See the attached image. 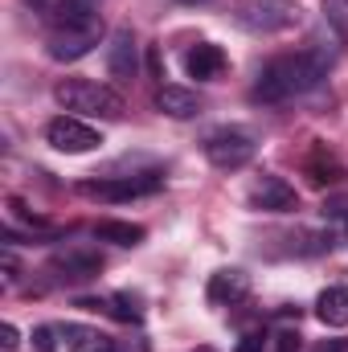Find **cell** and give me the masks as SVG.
Wrapping results in <instances>:
<instances>
[{"label": "cell", "instance_id": "17", "mask_svg": "<svg viewBox=\"0 0 348 352\" xmlns=\"http://www.w3.org/2000/svg\"><path fill=\"white\" fill-rule=\"evenodd\" d=\"M94 238L98 242H115V246H140L144 242V226H131V221H98L94 226Z\"/></svg>", "mask_w": 348, "mask_h": 352}, {"label": "cell", "instance_id": "23", "mask_svg": "<svg viewBox=\"0 0 348 352\" xmlns=\"http://www.w3.org/2000/svg\"><path fill=\"white\" fill-rule=\"evenodd\" d=\"M266 344H270V340H266V332H246V336H242V344H238V352H262Z\"/></svg>", "mask_w": 348, "mask_h": 352}, {"label": "cell", "instance_id": "1", "mask_svg": "<svg viewBox=\"0 0 348 352\" xmlns=\"http://www.w3.org/2000/svg\"><path fill=\"white\" fill-rule=\"evenodd\" d=\"M336 54L324 50L320 41L312 50H299V54H283L274 62H266L254 82V98L259 102H287V98H299V94H312L328 78Z\"/></svg>", "mask_w": 348, "mask_h": 352}, {"label": "cell", "instance_id": "12", "mask_svg": "<svg viewBox=\"0 0 348 352\" xmlns=\"http://www.w3.org/2000/svg\"><path fill=\"white\" fill-rule=\"evenodd\" d=\"M50 270H58V274H66V278H94V274L102 270V258H98L94 250H87V246H66V250L54 254Z\"/></svg>", "mask_w": 348, "mask_h": 352}, {"label": "cell", "instance_id": "11", "mask_svg": "<svg viewBox=\"0 0 348 352\" xmlns=\"http://www.w3.org/2000/svg\"><path fill=\"white\" fill-rule=\"evenodd\" d=\"M184 70H188V78H197V82H213V78H221V74H226V54H221V45H213V41H197V45L184 54Z\"/></svg>", "mask_w": 348, "mask_h": 352}, {"label": "cell", "instance_id": "28", "mask_svg": "<svg viewBox=\"0 0 348 352\" xmlns=\"http://www.w3.org/2000/svg\"><path fill=\"white\" fill-rule=\"evenodd\" d=\"M180 4H209V0H180Z\"/></svg>", "mask_w": 348, "mask_h": 352}, {"label": "cell", "instance_id": "29", "mask_svg": "<svg viewBox=\"0 0 348 352\" xmlns=\"http://www.w3.org/2000/svg\"><path fill=\"white\" fill-rule=\"evenodd\" d=\"M197 352H213V349H197Z\"/></svg>", "mask_w": 348, "mask_h": 352}, {"label": "cell", "instance_id": "6", "mask_svg": "<svg viewBox=\"0 0 348 352\" xmlns=\"http://www.w3.org/2000/svg\"><path fill=\"white\" fill-rule=\"evenodd\" d=\"M98 41H102V16L87 21V25H54L45 50H50L54 62H78V58H87Z\"/></svg>", "mask_w": 348, "mask_h": 352}, {"label": "cell", "instance_id": "21", "mask_svg": "<svg viewBox=\"0 0 348 352\" xmlns=\"http://www.w3.org/2000/svg\"><path fill=\"white\" fill-rule=\"evenodd\" d=\"M295 349H299V332L295 328H279L270 336V352H295Z\"/></svg>", "mask_w": 348, "mask_h": 352}, {"label": "cell", "instance_id": "2", "mask_svg": "<svg viewBox=\"0 0 348 352\" xmlns=\"http://www.w3.org/2000/svg\"><path fill=\"white\" fill-rule=\"evenodd\" d=\"M54 98L62 111L70 115H87V119H123L127 102L119 90H111L107 82H94V78H62L54 87Z\"/></svg>", "mask_w": 348, "mask_h": 352}, {"label": "cell", "instance_id": "25", "mask_svg": "<svg viewBox=\"0 0 348 352\" xmlns=\"http://www.w3.org/2000/svg\"><path fill=\"white\" fill-rule=\"evenodd\" d=\"M25 4H29V8H33V12H45V16H50V12H54V0H25Z\"/></svg>", "mask_w": 348, "mask_h": 352}, {"label": "cell", "instance_id": "7", "mask_svg": "<svg viewBox=\"0 0 348 352\" xmlns=\"http://www.w3.org/2000/svg\"><path fill=\"white\" fill-rule=\"evenodd\" d=\"M45 144L66 152V156H83V152H94L102 144V135H98V127H90L78 115H58L45 123Z\"/></svg>", "mask_w": 348, "mask_h": 352}, {"label": "cell", "instance_id": "14", "mask_svg": "<svg viewBox=\"0 0 348 352\" xmlns=\"http://www.w3.org/2000/svg\"><path fill=\"white\" fill-rule=\"evenodd\" d=\"M62 336H66V352H119V344H115L107 332H98V328L66 324V328H62Z\"/></svg>", "mask_w": 348, "mask_h": 352}, {"label": "cell", "instance_id": "26", "mask_svg": "<svg viewBox=\"0 0 348 352\" xmlns=\"http://www.w3.org/2000/svg\"><path fill=\"white\" fill-rule=\"evenodd\" d=\"M340 349H345V344H340V340H332V344H320L316 352H340Z\"/></svg>", "mask_w": 348, "mask_h": 352}, {"label": "cell", "instance_id": "4", "mask_svg": "<svg viewBox=\"0 0 348 352\" xmlns=\"http://www.w3.org/2000/svg\"><path fill=\"white\" fill-rule=\"evenodd\" d=\"M164 184L160 173H131V176H98V180H83L78 192L90 201H131V197H148Z\"/></svg>", "mask_w": 348, "mask_h": 352}, {"label": "cell", "instance_id": "9", "mask_svg": "<svg viewBox=\"0 0 348 352\" xmlns=\"http://www.w3.org/2000/svg\"><path fill=\"white\" fill-rule=\"evenodd\" d=\"M107 74L115 82H131L140 74V45H135V33L131 29H115L111 33V45H107Z\"/></svg>", "mask_w": 348, "mask_h": 352}, {"label": "cell", "instance_id": "27", "mask_svg": "<svg viewBox=\"0 0 348 352\" xmlns=\"http://www.w3.org/2000/svg\"><path fill=\"white\" fill-rule=\"evenodd\" d=\"M78 4H90V8H98V4H102V0H78Z\"/></svg>", "mask_w": 348, "mask_h": 352}, {"label": "cell", "instance_id": "13", "mask_svg": "<svg viewBox=\"0 0 348 352\" xmlns=\"http://www.w3.org/2000/svg\"><path fill=\"white\" fill-rule=\"evenodd\" d=\"M156 111L168 119H193V115H201V94L184 87H160L156 90Z\"/></svg>", "mask_w": 348, "mask_h": 352}, {"label": "cell", "instance_id": "15", "mask_svg": "<svg viewBox=\"0 0 348 352\" xmlns=\"http://www.w3.org/2000/svg\"><path fill=\"white\" fill-rule=\"evenodd\" d=\"M303 173L312 176L316 184H336L345 168H340V160L328 152V144H312V152H307V160H303Z\"/></svg>", "mask_w": 348, "mask_h": 352}, {"label": "cell", "instance_id": "20", "mask_svg": "<svg viewBox=\"0 0 348 352\" xmlns=\"http://www.w3.org/2000/svg\"><path fill=\"white\" fill-rule=\"evenodd\" d=\"M324 12H328V25L348 37V0H324Z\"/></svg>", "mask_w": 348, "mask_h": 352}, {"label": "cell", "instance_id": "19", "mask_svg": "<svg viewBox=\"0 0 348 352\" xmlns=\"http://www.w3.org/2000/svg\"><path fill=\"white\" fill-rule=\"evenodd\" d=\"M324 221L332 226L328 234H348V201H328L324 205Z\"/></svg>", "mask_w": 348, "mask_h": 352}, {"label": "cell", "instance_id": "24", "mask_svg": "<svg viewBox=\"0 0 348 352\" xmlns=\"http://www.w3.org/2000/svg\"><path fill=\"white\" fill-rule=\"evenodd\" d=\"M0 349H4V352H17V349H21V332H17L12 324H4V328H0Z\"/></svg>", "mask_w": 348, "mask_h": 352}, {"label": "cell", "instance_id": "3", "mask_svg": "<svg viewBox=\"0 0 348 352\" xmlns=\"http://www.w3.org/2000/svg\"><path fill=\"white\" fill-rule=\"evenodd\" d=\"M254 152H259V144H254V135L242 131V127H217V131L205 135V160H209L213 168H221V173L246 168V164L254 160Z\"/></svg>", "mask_w": 348, "mask_h": 352}, {"label": "cell", "instance_id": "10", "mask_svg": "<svg viewBox=\"0 0 348 352\" xmlns=\"http://www.w3.org/2000/svg\"><path fill=\"white\" fill-rule=\"evenodd\" d=\"M209 303L213 307H234V303H242L246 295H250V274L246 270H238V266H230V270H217L213 278H209Z\"/></svg>", "mask_w": 348, "mask_h": 352}, {"label": "cell", "instance_id": "16", "mask_svg": "<svg viewBox=\"0 0 348 352\" xmlns=\"http://www.w3.org/2000/svg\"><path fill=\"white\" fill-rule=\"evenodd\" d=\"M316 316L324 328H348V287H328L316 299Z\"/></svg>", "mask_w": 348, "mask_h": 352}, {"label": "cell", "instance_id": "22", "mask_svg": "<svg viewBox=\"0 0 348 352\" xmlns=\"http://www.w3.org/2000/svg\"><path fill=\"white\" fill-rule=\"evenodd\" d=\"M33 352H58L54 349V328H33Z\"/></svg>", "mask_w": 348, "mask_h": 352}, {"label": "cell", "instance_id": "18", "mask_svg": "<svg viewBox=\"0 0 348 352\" xmlns=\"http://www.w3.org/2000/svg\"><path fill=\"white\" fill-rule=\"evenodd\" d=\"M107 307H111V316H115V320H123V324H140V320H144L140 299H135V295H127V291L111 295V299H107Z\"/></svg>", "mask_w": 348, "mask_h": 352}, {"label": "cell", "instance_id": "8", "mask_svg": "<svg viewBox=\"0 0 348 352\" xmlns=\"http://www.w3.org/2000/svg\"><path fill=\"white\" fill-rule=\"evenodd\" d=\"M250 209L259 213H295L299 209V192L274 173H262L250 184Z\"/></svg>", "mask_w": 348, "mask_h": 352}, {"label": "cell", "instance_id": "5", "mask_svg": "<svg viewBox=\"0 0 348 352\" xmlns=\"http://www.w3.org/2000/svg\"><path fill=\"white\" fill-rule=\"evenodd\" d=\"M238 25L250 33H287L299 25V4L295 0H246L238 8Z\"/></svg>", "mask_w": 348, "mask_h": 352}]
</instances>
